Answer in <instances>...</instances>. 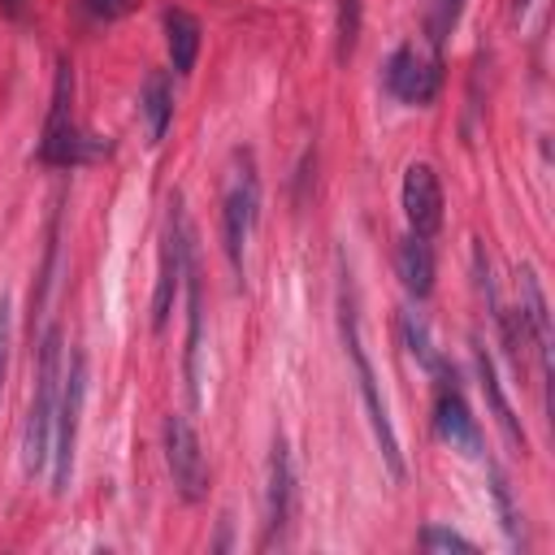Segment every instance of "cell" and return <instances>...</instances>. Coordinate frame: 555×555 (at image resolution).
Returning a JSON list of instances; mask_svg holds the SVG:
<instances>
[{"label":"cell","mask_w":555,"mask_h":555,"mask_svg":"<svg viewBox=\"0 0 555 555\" xmlns=\"http://www.w3.org/2000/svg\"><path fill=\"white\" fill-rule=\"evenodd\" d=\"M134 4H139V0H82V9H87L91 17H100V22H117V17H126Z\"/></svg>","instance_id":"obj_24"},{"label":"cell","mask_w":555,"mask_h":555,"mask_svg":"<svg viewBox=\"0 0 555 555\" xmlns=\"http://www.w3.org/2000/svg\"><path fill=\"white\" fill-rule=\"evenodd\" d=\"M139 121H143V134L147 143L156 147L165 134H169V121H173V82L165 69H152L139 87Z\"/></svg>","instance_id":"obj_14"},{"label":"cell","mask_w":555,"mask_h":555,"mask_svg":"<svg viewBox=\"0 0 555 555\" xmlns=\"http://www.w3.org/2000/svg\"><path fill=\"white\" fill-rule=\"evenodd\" d=\"M460 9H464V0H429L425 4V35H429L434 56H442V48H447V39L460 22Z\"/></svg>","instance_id":"obj_18"},{"label":"cell","mask_w":555,"mask_h":555,"mask_svg":"<svg viewBox=\"0 0 555 555\" xmlns=\"http://www.w3.org/2000/svg\"><path fill=\"white\" fill-rule=\"evenodd\" d=\"M382 87H386V95L390 100H399V104H429L434 95H438V87H442V56H425L416 43H403V48H395L390 56H386V65H382Z\"/></svg>","instance_id":"obj_9"},{"label":"cell","mask_w":555,"mask_h":555,"mask_svg":"<svg viewBox=\"0 0 555 555\" xmlns=\"http://www.w3.org/2000/svg\"><path fill=\"white\" fill-rule=\"evenodd\" d=\"M395 273H399V282L412 299H425L434 291V247H429V238L408 230L395 247Z\"/></svg>","instance_id":"obj_15"},{"label":"cell","mask_w":555,"mask_h":555,"mask_svg":"<svg viewBox=\"0 0 555 555\" xmlns=\"http://www.w3.org/2000/svg\"><path fill=\"white\" fill-rule=\"evenodd\" d=\"M9 347H13V308H9V295L0 291V390L9 373Z\"/></svg>","instance_id":"obj_23"},{"label":"cell","mask_w":555,"mask_h":555,"mask_svg":"<svg viewBox=\"0 0 555 555\" xmlns=\"http://www.w3.org/2000/svg\"><path fill=\"white\" fill-rule=\"evenodd\" d=\"M108 152H113L108 139H100L74 121V65L61 56L56 78H52V104H48L43 139H39V160L56 165V169H74V165H91Z\"/></svg>","instance_id":"obj_3"},{"label":"cell","mask_w":555,"mask_h":555,"mask_svg":"<svg viewBox=\"0 0 555 555\" xmlns=\"http://www.w3.org/2000/svg\"><path fill=\"white\" fill-rule=\"evenodd\" d=\"M56 399H61V330L48 325L39 338V364H35V390L22 425V473L43 477L52 455V425H56Z\"/></svg>","instance_id":"obj_2"},{"label":"cell","mask_w":555,"mask_h":555,"mask_svg":"<svg viewBox=\"0 0 555 555\" xmlns=\"http://www.w3.org/2000/svg\"><path fill=\"white\" fill-rule=\"evenodd\" d=\"M87 403V356L74 351L69 369L61 373V399H56V425H52V455H48V477L52 494H65L74 481V455H78V421Z\"/></svg>","instance_id":"obj_5"},{"label":"cell","mask_w":555,"mask_h":555,"mask_svg":"<svg viewBox=\"0 0 555 555\" xmlns=\"http://www.w3.org/2000/svg\"><path fill=\"white\" fill-rule=\"evenodd\" d=\"M516 317L525 325V343L533 347L538 356V377L542 386L551 390V308H546V295H542V282L529 264H520V304H516Z\"/></svg>","instance_id":"obj_12"},{"label":"cell","mask_w":555,"mask_h":555,"mask_svg":"<svg viewBox=\"0 0 555 555\" xmlns=\"http://www.w3.org/2000/svg\"><path fill=\"white\" fill-rule=\"evenodd\" d=\"M191 247H195L191 221H186L182 199L173 195L169 199V217H165V234H160V264H156V295H152V330H165L169 325L173 295L182 286V269H186Z\"/></svg>","instance_id":"obj_6"},{"label":"cell","mask_w":555,"mask_h":555,"mask_svg":"<svg viewBox=\"0 0 555 555\" xmlns=\"http://www.w3.org/2000/svg\"><path fill=\"white\" fill-rule=\"evenodd\" d=\"M360 39V0H338V61L356 52Z\"/></svg>","instance_id":"obj_21"},{"label":"cell","mask_w":555,"mask_h":555,"mask_svg":"<svg viewBox=\"0 0 555 555\" xmlns=\"http://www.w3.org/2000/svg\"><path fill=\"white\" fill-rule=\"evenodd\" d=\"M260 221V178H256V160L251 152H234L230 156V173H225V191H221V247L230 260V273L243 282V264H247V243L251 230Z\"/></svg>","instance_id":"obj_4"},{"label":"cell","mask_w":555,"mask_h":555,"mask_svg":"<svg viewBox=\"0 0 555 555\" xmlns=\"http://www.w3.org/2000/svg\"><path fill=\"white\" fill-rule=\"evenodd\" d=\"M186 282V395L191 403H199V351H204V291H199V264H195V247L186 256L182 269Z\"/></svg>","instance_id":"obj_13"},{"label":"cell","mask_w":555,"mask_h":555,"mask_svg":"<svg viewBox=\"0 0 555 555\" xmlns=\"http://www.w3.org/2000/svg\"><path fill=\"white\" fill-rule=\"evenodd\" d=\"M399 204H403V217H408V230H412V234L434 238V234L442 230V182H438L434 165L412 160V165L403 169Z\"/></svg>","instance_id":"obj_11"},{"label":"cell","mask_w":555,"mask_h":555,"mask_svg":"<svg viewBox=\"0 0 555 555\" xmlns=\"http://www.w3.org/2000/svg\"><path fill=\"white\" fill-rule=\"evenodd\" d=\"M490 494H494V507H499V520H503V529H507V538L516 542L520 538V516H516V507H512V494H507V481H503V473L499 468H490Z\"/></svg>","instance_id":"obj_22"},{"label":"cell","mask_w":555,"mask_h":555,"mask_svg":"<svg viewBox=\"0 0 555 555\" xmlns=\"http://www.w3.org/2000/svg\"><path fill=\"white\" fill-rule=\"evenodd\" d=\"M434 377H438V386H434V434H438L451 451H460V455H481V451H486L481 425H477V416H473L464 390L455 386V369L442 360V364L434 369Z\"/></svg>","instance_id":"obj_7"},{"label":"cell","mask_w":555,"mask_h":555,"mask_svg":"<svg viewBox=\"0 0 555 555\" xmlns=\"http://www.w3.org/2000/svg\"><path fill=\"white\" fill-rule=\"evenodd\" d=\"M295 516V460L286 438L278 434L269 447V481H264V546H282Z\"/></svg>","instance_id":"obj_10"},{"label":"cell","mask_w":555,"mask_h":555,"mask_svg":"<svg viewBox=\"0 0 555 555\" xmlns=\"http://www.w3.org/2000/svg\"><path fill=\"white\" fill-rule=\"evenodd\" d=\"M525 9H529V0H512V17H516V22L525 17Z\"/></svg>","instance_id":"obj_25"},{"label":"cell","mask_w":555,"mask_h":555,"mask_svg":"<svg viewBox=\"0 0 555 555\" xmlns=\"http://www.w3.org/2000/svg\"><path fill=\"white\" fill-rule=\"evenodd\" d=\"M338 330H343V347H347V360H351V373H356V390H360L369 429H373V438H377V451H382L390 477L399 481V477L408 473V464H403V451H399V438H395V425H390V412H386V399H382L373 360H369L364 338H360V308H356V291H351L347 273H343V291H338Z\"/></svg>","instance_id":"obj_1"},{"label":"cell","mask_w":555,"mask_h":555,"mask_svg":"<svg viewBox=\"0 0 555 555\" xmlns=\"http://www.w3.org/2000/svg\"><path fill=\"white\" fill-rule=\"evenodd\" d=\"M160 26H165V48H169L173 74H191L195 69V56H199V35H204L199 17L186 13V9H165Z\"/></svg>","instance_id":"obj_16"},{"label":"cell","mask_w":555,"mask_h":555,"mask_svg":"<svg viewBox=\"0 0 555 555\" xmlns=\"http://www.w3.org/2000/svg\"><path fill=\"white\" fill-rule=\"evenodd\" d=\"M477 356V377H481V390H486V403H490V412H494V421H499V429H503V438L525 455L529 451V438H525V429H520V421H516V412H512V403H507V395H503V386H499V373H494V360L486 356V347H477L473 351Z\"/></svg>","instance_id":"obj_17"},{"label":"cell","mask_w":555,"mask_h":555,"mask_svg":"<svg viewBox=\"0 0 555 555\" xmlns=\"http://www.w3.org/2000/svg\"><path fill=\"white\" fill-rule=\"evenodd\" d=\"M416 542H421V551H464V555L477 551L464 533H455V529H447V525H425Z\"/></svg>","instance_id":"obj_20"},{"label":"cell","mask_w":555,"mask_h":555,"mask_svg":"<svg viewBox=\"0 0 555 555\" xmlns=\"http://www.w3.org/2000/svg\"><path fill=\"white\" fill-rule=\"evenodd\" d=\"M399 330H403V343H408V351H412V356H416V364H421V369H429V373H434V369H438V364H442V356H438V351H434V343H429V330H425V325H421V321H416V317H412V312H408V317H403V321H399Z\"/></svg>","instance_id":"obj_19"},{"label":"cell","mask_w":555,"mask_h":555,"mask_svg":"<svg viewBox=\"0 0 555 555\" xmlns=\"http://www.w3.org/2000/svg\"><path fill=\"white\" fill-rule=\"evenodd\" d=\"M165 464H169V477L182 503H199L208 494V460H204L195 425L182 412L165 416Z\"/></svg>","instance_id":"obj_8"}]
</instances>
